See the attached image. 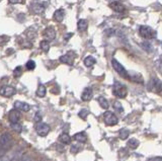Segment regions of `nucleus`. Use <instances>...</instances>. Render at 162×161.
<instances>
[{
    "instance_id": "obj_8",
    "label": "nucleus",
    "mask_w": 162,
    "mask_h": 161,
    "mask_svg": "<svg viewBox=\"0 0 162 161\" xmlns=\"http://www.w3.org/2000/svg\"><path fill=\"white\" fill-rule=\"evenodd\" d=\"M20 119H21V114L19 110L14 109L8 112V119L10 123H19Z\"/></svg>"
},
{
    "instance_id": "obj_40",
    "label": "nucleus",
    "mask_w": 162,
    "mask_h": 161,
    "mask_svg": "<svg viewBox=\"0 0 162 161\" xmlns=\"http://www.w3.org/2000/svg\"><path fill=\"white\" fill-rule=\"evenodd\" d=\"M10 161H18V158H11Z\"/></svg>"
},
{
    "instance_id": "obj_6",
    "label": "nucleus",
    "mask_w": 162,
    "mask_h": 161,
    "mask_svg": "<svg viewBox=\"0 0 162 161\" xmlns=\"http://www.w3.org/2000/svg\"><path fill=\"white\" fill-rule=\"evenodd\" d=\"M103 121L108 126H115L118 123V119L113 112H106L103 114Z\"/></svg>"
},
{
    "instance_id": "obj_27",
    "label": "nucleus",
    "mask_w": 162,
    "mask_h": 161,
    "mask_svg": "<svg viewBox=\"0 0 162 161\" xmlns=\"http://www.w3.org/2000/svg\"><path fill=\"white\" fill-rule=\"evenodd\" d=\"M88 114H89V112H88L87 109H81L80 112H78V116L80 117L82 119H86V118H87V116H88Z\"/></svg>"
},
{
    "instance_id": "obj_39",
    "label": "nucleus",
    "mask_w": 162,
    "mask_h": 161,
    "mask_svg": "<svg viewBox=\"0 0 162 161\" xmlns=\"http://www.w3.org/2000/svg\"><path fill=\"white\" fill-rule=\"evenodd\" d=\"M72 36H73V34H67V36H65V40H66V41L69 40V38H71Z\"/></svg>"
},
{
    "instance_id": "obj_24",
    "label": "nucleus",
    "mask_w": 162,
    "mask_h": 161,
    "mask_svg": "<svg viewBox=\"0 0 162 161\" xmlns=\"http://www.w3.org/2000/svg\"><path fill=\"white\" fill-rule=\"evenodd\" d=\"M98 102H99V105H100V107H101L103 109H108L109 104H108V100H106L104 97H99V98H98Z\"/></svg>"
},
{
    "instance_id": "obj_9",
    "label": "nucleus",
    "mask_w": 162,
    "mask_h": 161,
    "mask_svg": "<svg viewBox=\"0 0 162 161\" xmlns=\"http://www.w3.org/2000/svg\"><path fill=\"white\" fill-rule=\"evenodd\" d=\"M14 93H15L14 87L9 86V85H5V86H2L0 88V94L2 96H5V97H11Z\"/></svg>"
},
{
    "instance_id": "obj_3",
    "label": "nucleus",
    "mask_w": 162,
    "mask_h": 161,
    "mask_svg": "<svg viewBox=\"0 0 162 161\" xmlns=\"http://www.w3.org/2000/svg\"><path fill=\"white\" fill-rule=\"evenodd\" d=\"M111 65H113V69L117 71V72L121 75V76L124 77V78H126V79H130L129 73L127 72L126 69L123 67V65L120 63V62H118L116 59H113V60H111Z\"/></svg>"
},
{
    "instance_id": "obj_33",
    "label": "nucleus",
    "mask_w": 162,
    "mask_h": 161,
    "mask_svg": "<svg viewBox=\"0 0 162 161\" xmlns=\"http://www.w3.org/2000/svg\"><path fill=\"white\" fill-rule=\"evenodd\" d=\"M18 161H31V157L29 155H24L18 158Z\"/></svg>"
},
{
    "instance_id": "obj_11",
    "label": "nucleus",
    "mask_w": 162,
    "mask_h": 161,
    "mask_svg": "<svg viewBox=\"0 0 162 161\" xmlns=\"http://www.w3.org/2000/svg\"><path fill=\"white\" fill-rule=\"evenodd\" d=\"M14 109H17V110H20V112H29L31 109V105L26 102H14Z\"/></svg>"
},
{
    "instance_id": "obj_29",
    "label": "nucleus",
    "mask_w": 162,
    "mask_h": 161,
    "mask_svg": "<svg viewBox=\"0 0 162 161\" xmlns=\"http://www.w3.org/2000/svg\"><path fill=\"white\" fill-rule=\"evenodd\" d=\"M21 74H22V68L20 67V66H18V67L15 68L14 71H13V76L18 78V77L21 76Z\"/></svg>"
},
{
    "instance_id": "obj_38",
    "label": "nucleus",
    "mask_w": 162,
    "mask_h": 161,
    "mask_svg": "<svg viewBox=\"0 0 162 161\" xmlns=\"http://www.w3.org/2000/svg\"><path fill=\"white\" fill-rule=\"evenodd\" d=\"M71 151H73V152H78V151H79V147L73 145V146L71 147Z\"/></svg>"
},
{
    "instance_id": "obj_28",
    "label": "nucleus",
    "mask_w": 162,
    "mask_h": 161,
    "mask_svg": "<svg viewBox=\"0 0 162 161\" xmlns=\"http://www.w3.org/2000/svg\"><path fill=\"white\" fill-rule=\"evenodd\" d=\"M26 67L27 70H34V69L36 68L35 61H33V60H29V61H27L26 64Z\"/></svg>"
},
{
    "instance_id": "obj_31",
    "label": "nucleus",
    "mask_w": 162,
    "mask_h": 161,
    "mask_svg": "<svg viewBox=\"0 0 162 161\" xmlns=\"http://www.w3.org/2000/svg\"><path fill=\"white\" fill-rule=\"evenodd\" d=\"M141 47L145 50V51H148V52H151L152 51V46L150 45L149 43H146V42H142L141 43Z\"/></svg>"
},
{
    "instance_id": "obj_37",
    "label": "nucleus",
    "mask_w": 162,
    "mask_h": 161,
    "mask_svg": "<svg viewBox=\"0 0 162 161\" xmlns=\"http://www.w3.org/2000/svg\"><path fill=\"white\" fill-rule=\"evenodd\" d=\"M147 161H162V157H155V158H149Z\"/></svg>"
},
{
    "instance_id": "obj_18",
    "label": "nucleus",
    "mask_w": 162,
    "mask_h": 161,
    "mask_svg": "<svg viewBox=\"0 0 162 161\" xmlns=\"http://www.w3.org/2000/svg\"><path fill=\"white\" fill-rule=\"evenodd\" d=\"M64 16H65V12H64L63 9H58V10H56L55 11V13H54V15H53L54 19L56 20V21H58V22L62 21Z\"/></svg>"
},
{
    "instance_id": "obj_2",
    "label": "nucleus",
    "mask_w": 162,
    "mask_h": 161,
    "mask_svg": "<svg viewBox=\"0 0 162 161\" xmlns=\"http://www.w3.org/2000/svg\"><path fill=\"white\" fill-rule=\"evenodd\" d=\"M113 92L118 98H125L128 94V90L125 85L121 84L120 82H116V83L113 84Z\"/></svg>"
},
{
    "instance_id": "obj_22",
    "label": "nucleus",
    "mask_w": 162,
    "mask_h": 161,
    "mask_svg": "<svg viewBox=\"0 0 162 161\" xmlns=\"http://www.w3.org/2000/svg\"><path fill=\"white\" fill-rule=\"evenodd\" d=\"M128 146L131 149H136L137 147L139 146V141L137 139H135V138H132V139H130L129 141H128Z\"/></svg>"
},
{
    "instance_id": "obj_26",
    "label": "nucleus",
    "mask_w": 162,
    "mask_h": 161,
    "mask_svg": "<svg viewBox=\"0 0 162 161\" xmlns=\"http://www.w3.org/2000/svg\"><path fill=\"white\" fill-rule=\"evenodd\" d=\"M40 47H41V49L43 50L44 52H48L49 51V49H50V45H49V43H48V41H42L40 44Z\"/></svg>"
},
{
    "instance_id": "obj_25",
    "label": "nucleus",
    "mask_w": 162,
    "mask_h": 161,
    "mask_svg": "<svg viewBox=\"0 0 162 161\" xmlns=\"http://www.w3.org/2000/svg\"><path fill=\"white\" fill-rule=\"evenodd\" d=\"M130 135V131L127 130V129H122L120 131V138L122 140H126Z\"/></svg>"
},
{
    "instance_id": "obj_16",
    "label": "nucleus",
    "mask_w": 162,
    "mask_h": 161,
    "mask_svg": "<svg viewBox=\"0 0 162 161\" xmlns=\"http://www.w3.org/2000/svg\"><path fill=\"white\" fill-rule=\"evenodd\" d=\"M31 10H33L34 13H36V14H40V13H43L45 10V5L41 3H34L31 5Z\"/></svg>"
},
{
    "instance_id": "obj_12",
    "label": "nucleus",
    "mask_w": 162,
    "mask_h": 161,
    "mask_svg": "<svg viewBox=\"0 0 162 161\" xmlns=\"http://www.w3.org/2000/svg\"><path fill=\"white\" fill-rule=\"evenodd\" d=\"M60 61L64 64H68V65H72L73 61H74V54L69 52L68 54L64 55V56L60 57Z\"/></svg>"
},
{
    "instance_id": "obj_23",
    "label": "nucleus",
    "mask_w": 162,
    "mask_h": 161,
    "mask_svg": "<svg viewBox=\"0 0 162 161\" xmlns=\"http://www.w3.org/2000/svg\"><path fill=\"white\" fill-rule=\"evenodd\" d=\"M10 127L16 133H21V131H22V127L19 123H10Z\"/></svg>"
},
{
    "instance_id": "obj_36",
    "label": "nucleus",
    "mask_w": 162,
    "mask_h": 161,
    "mask_svg": "<svg viewBox=\"0 0 162 161\" xmlns=\"http://www.w3.org/2000/svg\"><path fill=\"white\" fill-rule=\"evenodd\" d=\"M11 158L8 155H3L0 157V161H10Z\"/></svg>"
},
{
    "instance_id": "obj_35",
    "label": "nucleus",
    "mask_w": 162,
    "mask_h": 161,
    "mask_svg": "<svg viewBox=\"0 0 162 161\" xmlns=\"http://www.w3.org/2000/svg\"><path fill=\"white\" fill-rule=\"evenodd\" d=\"M35 121L36 122V123H40L41 121H42V116H41L39 112H36V116H35Z\"/></svg>"
},
{
    "instance_id": "obj_34",
    "label": "nucleus",
    "mask_w": 162,
    "mask_h": 161,
    "mask_svg": "<svg viewBox=\"0 0 162 161\" xmlns=\"http://www.w3.org/2000/svg\"><path fill=\"white\" fill-rule=\"evenodd\" d=\"M9 2L12 4H21L24 3V0H9Z\"/></svg>"
},
{
    "instance_id": "obj_20",
    "label": "nucleus",
    "mask_w": 162,
    "mask_h": 161,
    "mask_svg": "<svg viewBox=\"0 0 162 161\" xmlns=\"http://www.w3.org/2000/svg\"><path fill=\"white\" fill-rule=\"evenodd\" d=\"M46 93H47V89H46L45 85L40 84L38 87V90H36V95H38L39 97H44Z\"/></svg>"
},
{
    "instance_id": "obj_10",
    "label": "nucleus",
    "mask_w": 162,
    "mask_h": 161,
    "mask_svg": "<svg viewBox=\"0 0 162 161\" xmlns=\"http://www.w3.org/2000/svg\"><path fill=\"white\" fill-rule=\"evenodd\" d=\"M43 36L46 39V41H53L56 38V31H55L53 27H48V29H46L44 31Z\"/></svg>"
},
{
    "instance_id": "obj_21",
    "label": "nucleus",
    "mask_w": 162,
    "mask_h": 161,
    "mask_svg": "<svg viewBox=\"0 0 162 161\" xmlns=\"http://www.w3.org/2000/svg\"><path fill=\"white\" fill-rule=\"evenodd\" d=\"M95 59L93 58L92 56H87L85 59H84V65L86 66V67H91V66H93L95 64Z\"/></svg>"
},
{
    "instance_id": "obj_19",
    "label": "nucleus",
    "mask_w": 162,
    "mask_h": 161,
    "mask_svg": "<svg viewBox=\"0 0 162 161\" xmlns=\"http://www.w3.org/2000/svg\"><path fill=\"white\" fill-rule=\"evenodd\" d=\"M88 26V22L85 19H80L77 22V27H78L79 31H84Z\"/></svg>"
},
{
    "instance_id": "obj_1",
    "label": "nucleus",
    "mask_w": 162,
    "mask_h": 161,
    "mask_svg": "<svg viewBox=\"0 0 162 161\" xmlns=\"http://www.w3.org/2000/svg\"><path fill=\"white\" fill-rule=\"evenodd\" d=\"M12 144V137L9 132H3L0 135V148L3 150H7Z\"/></svg>"
},
{
    "instance_id": "obj_4",
    "label": "nucleus",
    "mask_w": 162,
    "mask_h": 161,
    "mask_svg": "<svg viewBox=\"0 0 162 161\" xmlns=\"http://www.w3.org/2000/svg\"><path fill=\"white\" fill-rule=\"evenodd\" d=\"M35 129H36V134H38L39 136H41V137H45V136H47L50 133V131H51L50 126L46 123H42V122L36 123Z\"/></svg>"
},
{
    "instance_id": "obj_14",
    "label": "nucleus",
    "mask_w": 162,
    "mask_h": 161,
    "mask_svg": "<svg viewBox=\"0 0 162 161\" xmlns=\"http://www.w3.org/2000/svg\"><path fill=\"white\" fill-rule=\"evenodd\" d=\"M109 7H111L113 10L117 11V12H124L125 10H126V8H125V6L123 5L122 3H120V2L118 1H113L111 2V4H109Z\"/></svg>"
},
{
    "instance_id": "obj_15",
    "label": "nucleus",
    "mask_w": 162,
    "mask_h": 161,
    "mask_svg": "<svg viewBox=\"0 0 162 161\" xmlns=\"http://www.w3.org/2000/svg\"><path fill=\"white\" fill-rule=\"evenodd\" d=\"M73 139H74L75 141L79 142V143L83 144L87 141V135H86L85 132H79V133H76V134L74 135Z\"/></svg>"
},
{
    "instance_id": "obj_32",
    "label": "nucleus",
    "mask_w": 162,
    "mask_h": 161,
    "mask_svg": "<svg viewBox=\"0 0 162 161\" xmlns=\"http://www.w3.org/2000/svg\"><path fill=\"white\" fill-rule=\"evenodd\" d=\"M9 41V36H0V46H3L5 45L6 42Z\"/></svg>"
},
{
    "instance_id": "obj_13",
    "label": "nucleus",
    "mask_w": 162,
    "mask_h": 161,
    "mask_svg": "<svg viewBox=\"0 0 162 161\" xmlns=\"http://www.w3.org/2000/svg\"><path fill=\"white\" fill-rule=\"evenodd\" d=\"M92 96H93L92 89L90 87H86L81 94V99L84 100V102H88V100H90L92 98Z\"/></svg>"
},
{
    "instance_id": "obj_30",
    "label": "nucleus",
    "mask_w": 162,
    "mask_h": 161,
    "mask_svg": "<svg viewBox=\"0 0 162 161\" xmlns=\"http://www.w3.org/2000/svg\"><path fill=\"white\" fill-rule=\"evenodd\" d=\"M113 105V109H115L118 112H122L123 110H124V109H123V105L121 104L120 102H115Z\"/></svg>"
},
{
    "instance_id": "obj_5",
    "label": "nucleus",
    "mask_w": 162,
    "mask_h": 161,
    "mask_svg": "<svg viewBox=\"0 0 162 161\" xmlns=\"http://www.w3.org/2000/svg\"><path fill=\"white\" fill-rule=\"evenodd\" d=\"M148 89L152 92L159 93L162 90V83L159 79L157 78H152L148 83Z\"/></svg>"
},
{
    "instance_id": "obj_17",
    "label": "nucleus",
    "mask_w": 162,
    "mask_h": 161,
    "mask_svg": "<svg viewBox=\"0 0 162 161\" xmlns=\"http://www.w3.org/2000/svg\"><path fill=\"white\" fill-rule=\"evenodd\" d=\"M58 140L61 142L62 144H71V137H70L69 135L67 134V133H62V134H60V136H59Z\"/></svg>"
},
{
    "instance_id": "obj_7",
    "label": "nucleus",
    "mask_w": 162,
    "mask_h": 161,
    "mask_svg": "<svg viewBox=\"0 0 162 161\" xmlns=\"http://www.w3.org/2000/svg\"><path fill=\"white\" fill-rule=\"evenodd\" d=\"M139 31H140L141 36H143L144 39H154L155 36H156V33H155L150 26H140Z\"/></svg>"
}]
</instances>
